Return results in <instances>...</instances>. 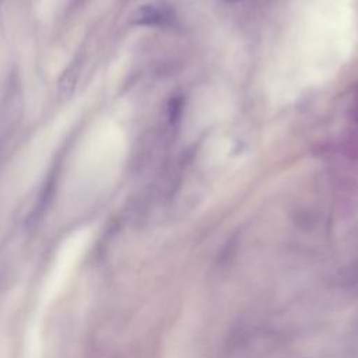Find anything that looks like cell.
<instances>
[{
	"label": "cell",
	"mask_w": 358,
	"mask_h": 358,
	"mask_svg": "<svg viewBox=\"0 0 358 358\" xmlns=\"http://www.w3.org/2000/svg\"><path fill=\"white\" fill-rule=\"evenodd\" d=\"M85 249L87 239L81 235L67 241L60 248L43 278V285L41 289V303L48 305L55 298H57L70 277L74 274L85 253Z\"/></svg>",
	"instance_id": "obj_1"
},
{
	"label": "cell",
	"mask_w": 358,
	"mask_h": 358,
	"mask_svg": "<svg viewBox=\"0 0 358 358\" xmlns=\"http://www.w3.org/2000/svg\"><path fill=\"white\" fill-rule=\"evenodd\" d=\"M134 20L143 25H161L165 22L166 15L164 11L154 6H145L137 11Z\"/></svg>",
	"instance_id": "obj_3"
},
{
	"label": "cell",
	"mask_w": 358,
	"mask_h": 358,
	"mask_svg": "<svg viewBox=\"0 0 358 358\" xmlns=\"http://www.w3.org/2000/svg\"><path fill=\"white\" fill-rule=\"evenodd\" d=\"M0 358H8V337L4 330L0 329Z\"/></svg>",
	"instance_id": "obj_4"
},
{
	"label": "cell",
	"mask_w": 358,
	"mask_h": 358,
	"mask_svg": "<svg viewBox=\"0 0 358 358\" xmlns=\"http://www.w3.org/2000/svg\"><path fill=\"white\" fill-rule=\"evenodd\" d=\"M22 358H42L41 331H39V327L34 323L29 326L25 334Z\"/></svg>",
	"instance_id": "obj_2"
},
{
	"label": "cell",
	"mask_w": 358,
	"mask_h": 358,
	"mask_svg": "<svg viewBox=\"0 0 358 358\" xmlns=\"http://www.w3.org/2000/svg\"><path fill=\"white\" fill-rule=\"evenodd\" d=\"M227 1H239V0H227Z\"/></svg>",
	"instance_id": "obj_5"
}]
</instances>
